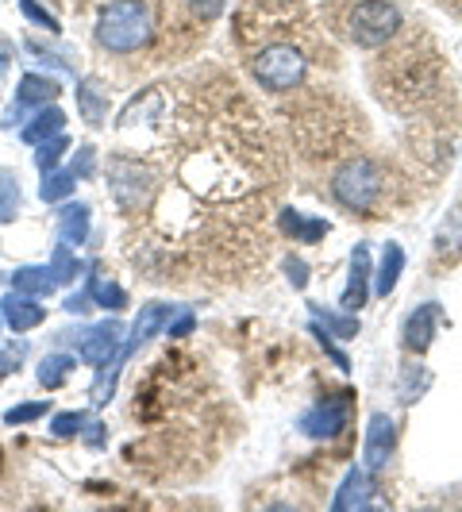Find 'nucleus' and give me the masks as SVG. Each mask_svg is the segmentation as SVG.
<instances>
[{
	"label": "nucleus",
	"mask_w": 462,
	"mask_h": 512,
	"mask_svg": "<svg viewBox=\"0 0 462 512\" xmlns=\"http://www.w3.org/2000/svg\"><path fill=\"white\" fill-rule=\"evenodd\" d=\"M154 35V16L147 0H108L97 16L93 39L108 54L143 51Z\"/></svg>",
	"instance_id": "f257e3e1"
},
{
	"label": "nucleus",
	"mask_w": 462,
	"mask_h": 512,
	"mask_svg": "<svg viewBox=\"0 0 462 512\" xmlns=\"http://www.w3.org/2000/svg\"><path fill=\"white\" fill-rule=\"evenodd\" d=\"M170 316H174V308L166 305V301H147V305L139 308V316H135V324H131L128 335H124V347H120V355H116V362H112V370H108V366L97 370V382H93V405H108V401H112L116 382H120V370L128 366V359L139 355V347H147L154 335L166 332Z\"/></svg>",
	"instance_id": "f03ea898"
},
{
	"label": "nucleus",
	"mask_w": 462,
	"mask_h": 512,
	"mask_svg": "<svg viewBox=\"0 0 462 512\" xmlns=\"http://www.w3.org/2000/svg\"><path fill=\"white\" fill-rule=\"evenodd\" d=\"M328 193L335 205L347 212H370L385 193V170L374 158H351L332 174Z\"/></svg>",
	"instance_id": "7ed1b4c3"
},
{
	"label": "nucleus",
	"mask_w": 462,
	"mask_h": 512,
	"mask_svg": "<svg viewBox=\"0 0 462 512\" xmlns=\"http://www.w3.org/2000/svg\"><path fill=\"white\" fill-rule=\"evenodd\" d=\"M308 74V58L293 43H270L251 54V77L266 93H289L297 89Z\"/></svg>",
	"instance_id": "20e7f679"
},
{
	"label": "nucleus",
	"mask_w": 462,
	"mask_h": 512,
	"mask_svg": "<svg viewBox=\"0 0 462 512\" xmlns=\"http://www.w3.org/2000/svg\"><path fill=\"white\" fill-rule=\"evenodd\" d=\"M401 31V8L393 0H359L347 16V35L362 51H378Z\"/></svg>",
	"instance_id": "39448f33"
},
{
	"label": "nucleus",
	"mask_w": 462,
	"mask_h": 512,
	"mask_svg": "<svg viewBox=\"0 0 462 512\" xmlns=\"http://www.w3.org/2000/svg\"><path fill=\"white\" fill-rule=\"evenodd\" d=\"M351 409H355V401H351V397H324V401H316L312 409L301 412L297 428H301V436L316 439V443H328V439L347 432V424H351Z\"/></svg>",
	"instance_id": "423d86ee"
},
{
	"label": "nucleus",
	"mask_w": 462,
	"mask_h": 512,
	"mask_svg": "<svg viewBox=\"0 0 462 512\" xmlns=\"http://www.w3.org/2000/svg\"><path fill=\"white\" fill-rule=\"evenodd\" d=\"M124 335H128V328L116 316H108L101 324H89L85 332L77 335V355H81V362H89L93 370H104L108 362H116L120 347H124Z\"/></svg>",
	"instance_id": "0eeeda50"
},
{
	"label": "nucleus",
	"mask_w": 462,
	"mask_h": 512,
	"mask_svg": "<svg viewBox=\"0 0 462 512\" xmlns=\"http://www.w3.org/2000/svg\"><path fill=\"white\" fill-rule=\"evenodd\" d=\"M439 328H443V305H439V301L416 305L409 316H405V324H401V343H405V351L428 355L432 343H436Z\"/></svg>",
	"instance_id": "6e6552de"
},
{
	"label": "nucleus",
	"mask_w": 462,
	"mask_h": 512,
	"mask_svg": "<svg viewBox=\"0 0 462 512\" xmlns=\"http://www.w3.org/2000/svg\"><path fill=\"white\" fill-rule=\"evenodd\" d=\"M362 447H366L362 451V466L370 474H382L389 459H393V451H397V424L385 412H374L370 424H366V443Z\"/></svg>",
	"instance_id": "1a4fd4ad"
},
{
	"label": "nucleus",
	"mask_w": 462,
	"mask_h": 512,
	"mask_svg": "<svg viewBox=\"0 0 462 512\" xmlns=\"http://www.w3.org/2000/svg\"><path fill=\"white\" fill-rule=\"evenodd\" d=\"M62 93V85L54 81L51 74H24L20 85H16V101H12V116H4V128H12L16 120H24L31 108H43V104H54Z\"/></svg>",
	"instance_id": "9d476101"
},
{
	"label": "nucleus",
	"mask_w": 462,
	"mask_h": 512,
	"mask_svg": "<svg viewBox=\"0 0 462 512\" xmlns=\"http://www.w3.org/2000/svg\"><path fill=\"white\" fill-rule=\"evenodd\" d=\"M370 293H374V262H370V247L359 243V247L351 251V274H347L339 305L347 308V312H359V308H366Z\"/></svg>",
	"instance_id": "9b49d317"
},
{
	"label": "nucleus",
	"mask_w": 462,
	"mask_h": 512,
	"mask_svg": "<svg viewBox=\"0 0 462 512\" xmlns=\"http://www.w3.org/2000/svg\"><path fill=\"white\" fill-rule=\"evenodd\" d=\"M0 312H4V328L16 335L35 332V328H43V320H47V308L39 305L35 297H24V293L4 297V301H0Z\"/></svg>",
	"instance_id": "f8f14e48"
},
{
	"label": "nucleus",
	"mask_w": 462,
	"mask_h": 512,
	"mask_svg": "<svg viewBox=\"0 0 462 512\" xmlns=\"http://www.w3.org/2000/svg\"><path fill=\"white\" fill-rule=\"evenodd\" d=\"M370 489H374V482H370V470H366V466H351V470H347V478H343V482H339V489H335L332 509L335 512L366 509V505H370Z\"/></svg>",
	"instance_id": "ddd939ff"
},
{
	"label": "nucleus",
	"mask_w": 462,
	"mask_h": 512,
	"mask_svg": "<svg viewBox=\"0 0 462 512\" xmlns=\"http://www.w3.org/2000/svg\"><path fill=\"white\" fill-rule=\"evenodd\" d=\"M62 131H66V112L58 104H43L24 128H20V139H24L27 147H39V143H47V139L62 135Z\"/></svg>",
	"instance_id": "4468645a"
},
{
	"label": "nucleus",
	"mask_w": 462,
	"mask_h": 512,
	"mask_svg": "<svg viewBox=\"0 0 462 512\" xmlns=\"http://www.w3.org/2000/svg\"><path fill=\"white\" fill-rule=\"evenodd\" d=\"M405 247L401 243H385L382 255H378V266H374V293L378 297H389L397 282H401V274H405Z\"/></svg>",
	"instance_id": "2eb2a0df"
},
{
	"label": "nucleus",
	"mask_w": 462,
	"mask_h": 512,
	"mask_svg": "<svg viewBox=\"0 0 462 512\" xmlns=\"http://www.w3.org/2000/svg\"><path fill=\"white\" fill-rule=\"evenodd\" d=\"M278 228H282L289 239H297V243H320V239L332 231V224L320 220V216H305V212H297V208H282Z\"/></svg>",
	"instance_id": "dca6fc26"
},
{
	"label": "nucleus",
	"mask_w": 462,
	"mask_h": 512,
	"mask_svg": "<svg viewBox=\"0 0 462 512\" xmlns=\"http://www.w3.org/2000/svg\"><path fill=\"white\" fill-rule=\"evenodd\" d=\"M77 97V112H81V120L89 124V128H104L108 124V97L101 93V85L93 81V77H81L74 89Z\"/></svg>",
	"instance_id": "f3484780"
},
{
	"label": "nucleus",
	"mask_w": 462,
	"mask_h": 512,
	"mask_svg": "<svg viewBox=\"0 0 462 512\" xmlns=\"http://www.w3.org/2000/svg\"><path fill=\"white\" fill-rule=\"evenodd\" d=\"M89 228H93V208L85 205V201L62 208V216H58V235H62V243L81 247V243L89 239Z\"/></svg>",
	"instance_id": "a211bd4d"
},
{
	"label": "nucleus",
	"mask_w": 462,
	"mask_h": 512,
	"mask_svg": "<svg viewBox=\"0 0 462 512\" xmlns=\"http://www.w3.org/2000/svg\"><path fill=\"white\" fill-rule=\"evenodd\" d=\"M308 312H312V320H316L328 335H335V339H355V335L362 332L359 316L347 312V308L335 312V308H324V305H316V301H308Z\"/></svg>",
	"instance_id": "6ab92c4d"
},
{
	"label": "nucleus",
	"mask_w": 462,
	"mask_h": 512,
	"mask_svg": "<svg viewBox=\"0 0 462 512\" xmlns=\"http://www.w3.org/2000/svg\"><path fill=\"white\" fill-rule=\"evenodd\" d=\"M77 189V174L66 166H54V170H43V181H39V201L43 205H62V201H70Z\"/></svg>",
	"instance_id": "aec40b11"
},
{
	"label": "nucleus",
	"mask_w": 462,
	"mask_h": 512,
	"mask_svg": "<svg viewBox=\"0 0 462 512\" xmlns=\"http://www.w3.org/2000/svg\"><path fill=\"white\" fill-rule=\"evenodd\" d=\"M54 289V278L47 266H16V274H12V293H24V297H51Z\"/></svg>",
	"instance_id": "412c9836"
},
{
	"label": "nucleus",
	"mask_w": 462,
	"mask_h": 512,
	"mask_svg": "<svg viewBox=\"0 0 462 512\" xmlns=\"http://www.w3.org/2000/svg\"><path fill=\"white\" fill-rule=\"evenodd\" d=\"M47 270H51L54 285H70V282H77V278H81L85 262L74 255V247H70V243H58V247H54V255H51V262H47Z\"/></svg>",
	"instance_id": "4be33fe9"
},
{
	"label": "nucleus",
	"mask_w": 462,
	"mask_h": 512,
	"mask_svg": "<svg viewBox=\"0 0 462 512\" xmlns=\"http://www.w3.org/2000/svg\"><path fill=\"white\" fill-rule=\"evenodd\" d=\"M436 255H462V205H455L443 216V224L436 231Z\"/></svg>",
	"instance_id": "5701e85b"
},
{
	"label": "nucleus",
	"mask_w": 462,
	"mask_h": 512,
	"mask_svg": "<svg viewBox=\"0 0 462 512\" xmlns=\"http://www.w3.org/2000/svg\"><path fill=\"white\" fill-rule=\"evenodd\" d=\"M74 366H77V359H70V355H47V359L35 366V378H39V385L43 389H62L66 385V378L74 374Z\"/></svg>",
	"instance_id": "b1692460"
},
{
	"label": "nucleus",
	"mask_w": 462,
	"mask_h": 512,
	"mask_svg": "<svg viewBox=\"0 0 462 512\" xmlns=\"http://www.w3.org/2000/svg\"><path fill=\"white\" fill-rule=\"evenodd\" d=\"M20 205H24L20 178L12 170H0V224H12L20 216Z\"/></svg>",
	"instance_id": "393cba45"
},
{
	"label": "nucleus",
	"mask_w": 462,
	"mask_h": 512,
	"mask_svg": "<svg viewBox=\"0 0 462 512\" xmlns=\"http://www.w3.org/2000/svg\"><path fill=\"white\" fill-rule=\"evenodd\" d=\"M89 293H93V305L104 308V312H120V308L128 305V289H124V285H116V282H101V278H93Z\"/></svg>",
	"instance_id": "a878e982"
},
{
	"label": "nucleus",
	"mask_w": 462,
	"mask_h": 512,
	"mask_svg": "<svg viewBox=\"0 0 462 512\" xmlns=\"http://www.w3.org/2000/svg\"><path fill=\"white\" fill-rule=\"evenodd\" d=\"M93 420V412H77V409H66V412H54L51 416V436L54 439H74L81 436V428Z\"/></svg>",
	"instance_id": "bb28decb"
},
{
	"label": "nucleus",
	"mask_w": 462,
	"mask_h": 512,
	"mask_svg": "<svg viewBox=\"0 0 462 512\" xmlns=\"http://www.w3.org/2000/svg\"><path fill=\"white\" fill-rule=\"evenodd\" d=\"M47 416H51V401H24V405H12L4 412V424L8 428H24V424L47 420Z\"/></svg>",
	"instance_id": "cd10ccee"
},
{
	"label": "nucleus",
	"mask_w": 462,
	"mask_h": 512,
	"mask_svg": "<svg viewBox=\"0 0 462 512\" xmlns=\"http://www.w3.org/2000/svg\"><path fill=\"white\" fill-rule=\"evenodd\" d=\"M66 151H70V139H66V131H62V135H54V139L35 147V166H39V170H54Z\"/></svg>",
	"instance_id": "c85d7f7f"
},
{
	"label": "nucleus",
	"mask_w": 462,
	"mask_h": 512,
	"mask_svg": "<svg viewBox=\"0 0 462 512\" xmlns=\"http://www.w3.org/2000/svg\"><path fill=\"white\" fill-rule=\"evenodd\" d=\"M20 4V12H24V20L27 24H35V27H43L47 35H62V24L54 20V12H47L39 0H16Z\"/></svg>",
	"instance_id": "c756f323"
},
{
	"label": "nucleus",
	"mask_w": 462,
	"mask_h": 512,
	"mask_svg": "<svg viewBox=\"0 0 462 512\" xmlns=\"http://www.w3.org/2000/svg\"><path fill=\"white\" fill-rule=\"evenodd\" d=\"M308 332H312V339H316V343H320V347H324V351H328V359H332L335 366H339V370H343V374H347V370H351V359H347V351H343V347H339V343H335V335H328V332H324V328H320V324H316V320H308Z\"/></svg>",
	"instance_id": "7c9ffc66"
},
{
	"label": "nucleus",
	"mask_w": 462,
	"mask_h": 512,
	"mask_svg": "<svg viewBox=\"0 0 462 512\" xmlns=\"http://www.w3.org/2000/svg\"><path fill=\"white\" fill-rule=\"evenodd\" d=\"M401 385H405V389H401V397H405V401H416V397L424 393L420 385H428V370H424V366H416V362H409V366H405V378H401Z\"/></svg>",
	"instance_id": "2f4dec72"
},
{
	"label": "nucleus",
	"mask_w": 462,
	"mask_h": 512,
	"mask_svg": "<svg viewBox=\"0 0 462 512\" xmlns=\"http://www.w3.org/2000/svg\"><path fill=\"white\" fill-rule=\"evenodd\" d=\"M70 170H74L77 178H93V174H97V151H93L89 143H81L77 154L70 158Z\"/></svg>",
	"instance_id": "473e14b6"
},
{
	"label": "nucleus",
	"mask_w": 462,
	"mask_h": 512,
	"mask_svg": "<svg viewBox=\"0 0 462 512\" xmlns=\"http://www.w3.org/2000/svg\"><path fill=\"white\" fill-rule=\"evenodd\" d=\"M285 278H289V285L293 289H308V262L297 255L285 258Z\"/></svg>",
	"instance_id": "72a5a7b5"
},
{
	"label": "nucleus",
	"mask_w": 462,
	"mask_h": 512,
	"mask_svg": "<svg viewBox=\"0 0 462 512\" xmlns=\"http://www.w3.org/2000/svg\"><path fill=\"white\" fill-rule=\"evenodd\" d=\"M81 439H85V447H89V451H101L104 439H108V428H104V420H97V416H93V420L81 428Z\"/></svg>",
	"instance_id": "f704fd0d"
},
{
	"label": "nucleus",
	"mask_w": 462,
	"mask_h": 512,
	"mask_svg": "<svg viewBox=\"0 0 462 512\" xmlns=\"http://www.w3.org/2000/svg\"><path fill=\"white\" fill-rule=\"evenodd\" d=\"M197 328V316L193 312H178V316H170V324H166V335L170 339H185V335Z\"/></svg>",
	"instance_id": "c9c22d12"
},
{
	"label": "nucleus",
	"mask_w": 462,
	"mask_h": 512,
	"mask_svg": "<svg viewBox=\"0 0 462 512\" xmlns=\"http://www.w3.org/2000/svg\"><path fill=\"white\" fill-rule=\"evenodd\" d=\"M224 4H228V0H189V12H193L197 20H216V16L224 12Z\"/></svg>",
	"instance_id": "e433bc0d"
},
{
	"label": "nucleus",
	"mask_w": 462,
	"mask_h": 512,
	"mask_svg": "<svg viewBox=\"0 0 462 512\" xmlns=\"http://www.w3.org/2000/svg\"><path fill=\"white\" fill-rule=\"evenodd\" d=\"M62 305H66V312H77V316H81V312H89V305H93V293H89V289H85V293H74V297H66Z\"/></svg>",
	"instance_id": "4c0bfd02"
},
{
	"label": "nucleus",
	"mask_w": 462,
	"mask_h": 512,
	"mask_svg": "<svg viewBox=\"0 0 462 512\" xmlns=\"http://www.w3.org/2000/svg\"><path fill=\"white\" fill-rule=\"evenodd\" d=\"M16 370H20V359H12L8 351H0V382H4L8 374H16Z\"/></svg>",
	"instance_id": "58836bf2"
},
{
	"label": "nucleus",
	"mask_w": 462,
	"mask_h": 512,
	"mask_svg": "<svg viewBox=\"0 0 462 512\" xmlns=\"http://www.w3.org/2000/svg\"><path fill=\"white\" fill-rule=\"evenodd\" d=\"M8 58H12V51H8V43H4V39H0V70H4V66H8Z\"/></svg>",
	"instance_id": "ea45409f"
},
{
	"label": "nucleus",
	"mask_w": 462,
	"mask_h": 512,
	"mask_svg": "<svg viewBox=\"0 0 462 512\" xmlns=\"http://www.w3.org/2000/svg\"><path fill=\"white\" fill-rule=\"evenodd\" d=\"M0 332H4V312H0Z\"/></svg>",
	"instance_id": "a19ab883"
}]
</instances>
